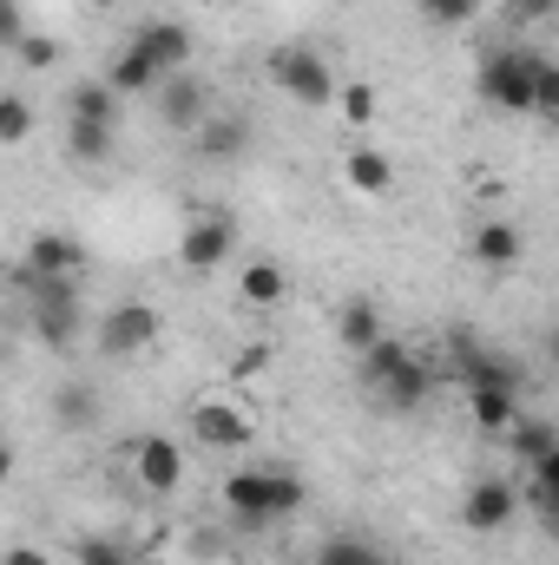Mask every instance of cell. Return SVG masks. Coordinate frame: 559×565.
Segmentation results:
<instances>
[{"mask_svg": "<svg viewBox=\"0 0 559 565\" xmlns=\"http://www.w3.org/2000/svg\"><path fill=\"white\" fill-rule=\"evenodd\" d=\"M106 79H113L126 99H139V93H158V79H165V73H158V60H151L145 46H126V53L113 60V73H106Z\"/></svg>", "mask_w": 559, "mask_h": 565, "instance_id": "obj_24", "label": "cell"}, {"mask_svg": "<svg viewBox=\"0 0 559 565\" xmlns=\"http://www.w3.org/2000/svg\"><path fill=\"white\" fill-rule=\"evenodd\" d=\"M527 507L540 513V526L559 540V447L547 460H534V480H527Z\"/></svg>", "mask_w": 559, "mask_h": 565, "instance_id": "obj_23", "label": "cell"}, {"mask_svg": "<svg viewBox=\"0 0 559 565\" xmlns=\"http://www.w3.org/2000/svg\"><path fill=\"white\" fill-rule=\"evenodd\" d=\"M93 422H99V395H93L86 382H60V388H53V427L86 434Z\"/></svg>", "mask_w": 559, "mask_h": 565, "instance_id": "obj_21", "label": "cell"}, {"mask_svg": "<svg viewBox=\"0 0 559 565\" xmlns=\"http://www.w3.org/2000/svg\"><path fill=\"white\" fill-rule=\"evenodd\" d=\"M113 145H119L113 126H99V119H66V158H73V164H106Z\"/></svg>", "mask_w": 559, "mask_h": 565, "instance_id": "obj_22", "label": "cell"}, {"mask_svg": "<svg viewBox=\"0 0 559 565\" xmlns=\"http://www.w3.org/2000/svg\"><path fill=\"white\" fill-rule=\"evenodd\" d=\"M467 415L481 434H514L520 427V395H500V388H467Z\"/></svg>", "mask_w": 559, "mask_h": 565, "instance_id": "obj_20", "label": "cell"}, {"mask_svg": "<svg viewBox=\"0 0 559 565\" xmlns=\"http://www.w3.org/2000/svg\"><path fill=\"white\" fill-rule=\"evenodd\" d=\"M336 106H342V119H349V126H376L382 93H376L369 79H342V99H336Z\"/></svg>", "mask_w": 559, "mask_h": 565, "instance_id": "obj_28", "label": "cell"}, {"mask_svg": "<svg viewBox=\"0 0 559 565\" xmlns=\"http://www.w3.org/2000/svg\"><path fill=\"white\" fill-rule=\"evenodd\" d=\"M514 513H520V487L514 480H474L467 487V500H461V520H467V533H507L514 526Z\"/></svg>", "mask_w": 559, "mask_h": 565, "instance_id": "obj_8", "label": "cell"}, {"mask_svg": "<svg viewBox=\"0 0 559 565\" xmlns=\"http://www.w3.org/2000/svg\"><path fill=\"white\" fill-rule=\"evenodd\" d=\"M540 60L547 53H527V46H494V53H481V73H474V86H481V99L487 106H500V113H534L540 119Z\"/></svg>", "mask_w": 559, "mask_h": 565, "instance_id": "obj_2", "label": "cell"}, {"mask_svg": "<svg viewBox=\"0 0 559 565\" xmlns=\"http://www.w3.org/2000/svg\"><path fill=\"white\" fill-rule=\"evenodd\" d=\"M86 7H99V13H106V7H119V0H86Z\"/></svg>", "mask_w": 559, "mask_h": 565, "instance_id": "obj_39", "label": "cell"}, {"mask_svg": "<svg viewBox=\"0 0 559 565\" xmlns=\"http://www.w3.org/2000/svg\"><path fill=\"white\" fill-rule=\"evenodd\" d=\"M547 355L559 362V329H547Z\"/></svg>", "mask_w": 559, "mask_h": 565, "instance_id": "obj_38", "label": "cell"}, {"mask_svg": "<svg viewBox=\"0 0 559 565\" xmlns=\"http://www.w3.org/2000/svg\"><path fill=\"white\" fill-rule=\"evenodd\" d=\"M27 132H33V106H27L20 93H7V99H0V145H20Z\"/></svg>", "mask_w": 559, "mask_h": 565, "instance_id": "obj_31", "label": "cell"}, {"mask_svg": "<svg viewBox=\"0 0 559 565\" xmlns=\"http://www.w3.org/2000/svg\"><path fill=\"white\" fill-rule=\"evenodd\" d=\"M231 244H238V217H231V211H204V217H191V224L178 231V270L211 277V270L231 257Z\"/></svg>", "mask_w": 559, "mask_h": 565, "instance_id": "obj_7", "label": "cell"}, {"mask_svg": "<svg viewBox=\"0 0 559 565\" xmlns=\"http://www.w3.org/2000/svg\"><path fill=\"white\" fill-rule=\"evenodd\" d=\"M20 270H27V277H40V282L80 277V270H86V244H80V237H66V231H40V237L27 244Z\"/></svg>", "mask_w": 559, "mask_h": 565, "instance_id": "obj_11", "label": "cell"}, {"mask_svg": "<svg viewBox=\"0 0 559 565\" xmlns=\"http://www.w3.org/2000/svg\"><path fill=\"white\" fill-rule=\"evenodd\" d=\"M224 513L244 526V533H264V526H277L289 513H303V500H309V487L289 473V467H238V473H224Z\"/></svg>", "mask_w": 559, "mask_h": 565, "instance_id": "obj_1", "label": "cell"}, {"mask_svg": "<svg viewBox=\"0 0 559 565\" xmlns=\"http://www.w3.org/2000/svg\"><path fill=\"white\" fill-rule=\"evenodd\" d=\"M119 86L113 79H80L73 93H66V119H99V126H119Z\"/></svg>", "mask_w": 559, "mask_h": 565, "instance_id": "obj_19", "label": "cell"}, {"mask_svg": "<svg viewBox=\"0 0 559 565\" xmlns=\"http://www.w3.org/2000/svg\"><path fill=\"white\" fill-rule=\"evenodd\" d=\"M158 335H165V316H158V302H113V309L99 316V355H113V362L145 355Z\"/></svg>", "mask_w": 559, "mask_h": 565, "instance_id": "obj_5", "label": "cell"}, {"mask_svg": "<svg viewBox=\"0 0 559 565\" xmlns=\"http://www.w3.org/2000/svg\"><path fill=\"white\" fill-rule=\"evenodd\" d=\"M257 369H271V349H251V355L238 362V375H257Z\"/></svg>", "mask_w": 559, "mask_h": 565, "instance_id": "obj_37", "label": "cell"}, {"mask_svg": "<svg viewBox=\"0 0 559 565\" xmlns=\"http://www.w3.org/2000/svg\"><path fill=\"white\" fill-rule=\"evenodd\" d=\"M540 119L559 126V60H540Z\"/></svg>", "mask_w": 559, "mask_h": 565, "instance_id": "obj_33", "label": "cell"}, {"mask_svg": "<svg viewBox=\"0 0 559 565\" xmlns=\"http://www.w3.org/2000/svg\"><path fill=\"white\" fill-rule=\"evenodd\" d=\"M559 13V0H507V20L514 26H527V20H553Z\"/></svg>", "mask_w": 559, "mask_h": 565, "instance_id": "obj_34", "label": "cell"}, {"mask_svg": "<svg viewBox=\"0 0 559 565\" xmlns=\"http://www.w3.org/2000/svg\"><path fill=\"white\" fill-rule=\"evenodd\" d=\"M133 480H139L145 493H178L184 487V447L165 440V434H145L139 447H133Z\"/></svg>", "mask_w": 559, "mask_h": 565, "instance_id": "obj_9", "label": "cell"}, {"mask_svg": "<svg viewBox=\"0 0 559 565\" xmlns=\"http://www.w3.org/2000/svg\"><path fill=\"white\" fill-rule=\"evenodd\" d=\"M0 40H7V46L27 40V13H20V0H0Z\"/></svg>", "mask_w": 559, "mask_h": 565, "instance_id": "obj_35", "label": "cell"}, {"mask_svg": "<svg viewBox=\"0 0 559 565\" xmlns=\"http://www.w3.org/2000/svg\"><path fill=\"white\" fill-rule=\"evenodd\" d=\"M356 362H362V388L376 395V388H382V382H395V369L409 362V342H395V335H382V342H376L369 355H356Z\"/></svg>", "mask_w": 559, "mask_h": 565, "instance_id": "obj_25", "label": "cell"}, {"mask_svg": "<svg viewBox=\"0 0 559 565\" xmlns=\"http://www.w3.org/2000/svg\"><path fill=\"white\" fill-rule=\"evenodd\" d=\"M60 60H66V46H60L53 33H27V40L13 46V66H20V73H46V66H60Z\"/></svg>", "mask_w": 559, "mask_h": 565, "instance_id": "obj_27", "label": "cell"}, {"mask_svg": "<svg viewBox=\"0 0 559 565\" xmlns=\"http://www.w3.org/2000/svg\"><path fill=\"white\" fill-rule=\"evenodd\" d=\"M316 565H382V553L369 540H356V533H336V540L316 546Z\"/></svg>", "mask_w": 559, "mask_h": 565, "instance_id": "obj_26", "label": "cell"}, {"mask_svg": "<svg viewBox=\"0 0 559 565\" xmlns=\"http://www.w3.org/2000/svg\"><path fill=\"white\" fill-rule=\"evenodd\" d=\"M382 335H389V329H382V309H376L369 296H349V302L336 309V342H342L349 355H369Z\"/></svg>", "mask_w": 559, "mask_h": 565, "instance_id": "obj_16", "label": "cell"}, {"mask_svg": "<svg viewBox=\"0 0 559 565\" xmlns=\"http://www.w3.org/2000/svg\"><path fill=\"white\" fill-rule=\"evenodd\" d=\"M151 106H158V126H165V132L198 139V126L211 119V86H204L198 73H165L158 93H151Z\"/></svg>", "mask_w": 559, "mask_h": 565, "instance_id": "obj_6", "label": "cell"}, {"mask_svg": "<svg viewBox=\"0 0 559 565\" xmlns=\"http://www.w3.org/2000/svg\"><path fill=\"white\" fill-rule=\"evenodd\" d=\"M342 178H349L356 198H389V191H395V158L376 151V145H356V151L342 158Z\"/></svg>", "mask_w": 559, "mask_h": 565, "instance_id": "obj_15", "label": "cell"}, {"mask_svg": "<svg viewBox=\"0 0 559 565\" xmlns=\"http://www.w3.org/2000/svg\"><path fill=\"white\" fill-rule=\"evenodd\" d=\"M428 395H434V375H428V362H421V355H409V362L395 369V382H382V388H376V402H382V408H395V415H415Z\"/></svg>", "mask_w": 559, "mask_h": 565, "instance_id": "obj_18", "label": "cell"}, {"mask_svg": "<svg viewBox=\"0 0 559 565\" xmlns=\"http://www.w3.org/2000/svg\"><path fill=\"white\" fill-rule=\"evenodd\" d=\"M447 355H454L461 388H500V395H520V388H527V369H520L514 355L487 349L474 329H454V335H447Z\"/></svg>", "mask_w": 559, "mask_h": 565, "instance_id": "obj_4", "label": "cell"}, {"mask_svg": "<svg viewBox=\"0 0 559 565\" xmlns=\"http://www.w3.org/2000/svg\"><path fill=\"white\" fill-rule=\"evenodd\" d=\"M415 7H421L428 26H467L481 13V0H415Z\"/></svg>", "mask_w": 559, "mask_h": 565, "instance_id": "obj_30", "label": "cell"}, {"mask_svg": "<svg viewBox=\"0 0 559 565\" xmlns=\"http://www.w3.org/2000/svg\"><path fill=\"white\" fill-rule=\"evenodd\" d=\"M133 46H145V53L158 60V73H184L191 53H198L191 26H178V20H145L139 33H133Z\"/></svg>", "mask_w": 559, "mask_h": 565, "instance_id": "obj_13", "label": "cell"}, {"mask_svg": "<svg viewBox=\"0 0 559 565\" xmlns=\"http://www.w3.org/2000/svg\"><path fill=\"white\" fill-rule=\"evenodd\" d=\"M73 553H80V565H133V553H126L119 540H106V533H86Z\"/></svg>", "mask_w": 559, "mask_h": 565, "instance_id": "obj_32", "label": "cell"}, {"mask_svg": "<svg viewBox=\"0 0 559 565\" xmlns=\"http://www.w3.org/2000/svg\"><path fill=\"white\" fill-rule=\"evenodd\" d=\"M251 119L244 113H211L204 126H198V158H211V164H231V158H244L251 151Z\"/></svg>", "mask_w": 559, "mask_h": 565, "instance_id": "obj_14", "label": "cell"}, {"mask_svg": "<svg viewBox=\"0 0 559 565\" xmlns=\"http://www.w3.org/2000/svg\"><path fill=\"white\" fill-rule=\"evenodd\" d=\"M7 565H53V559H46L40 546H13V553H7Z\"/></svg>", "mask_w": 559, "mask_h": 565, "instance_id": "obj_36", "label": "cell"}, {"mask_svg": "<svg viewBox=\"0 0 559 565\" xmlns=\"http://www.w3.org/2000/svg\"><path fill=\"white\" fill-rule=\"evenodd\" d=\"M467 257H474L481 270H514V264L527 257V231L507 224V217H487V224L467 231Z\"/></svg>", "mask_w": 559, "mask_h": 565, "instance_id": "obj_12", "label": "cell"}, {"mask_svg": "<svg viewBox=\"0 0 559 565\" xmlns=\"http://www.w3.org/2000/svg\"><path fill=\"white\" fill-rule=\"evenodd\" d=\"M191 440H204V447H218V454H238V447L257 440V427H251L244 408H231V402H198V408H191Z\"/></svg>", "mask_w": 559, "mask_h": 565, "instance_id": "obj_10", "label": "cell"}, {"mask_svg": "<svg viewBox=\"0 0 559 565\" xmlns=\"http://www.w3.org/2000/svg\"><path fill=\"white\" fill-rule=\"evenodd\" d=\"M553 447H559V427L553 422H527V415H520V427H514V454H520L527 467H534V460H547Z\"/></svg>", "mask_w": 559, "mask_h": 565, "instance_id": "obj_29", "label": "cell"}, {"mask_svg": "<svg viewBox=\"0 0 559 565\" xmlns=\"http://www.w3.org/2000/svg\"><path fill=\"white\" fill-rule=\"evenodd\" d=\"M238 296H244L251 309H277L283 296H289V270H283L277 257H251V264L238 270Z\"/></svg>", "mask_w": 559, "mask_h": 565, "instance_id": "obj_17", "label": "cell"}, {"mask_svg": "<svg viewBox=\"0 0 559 565\" xmlns=\"http://www.w3.org/2000/svg\"><path fill=\"white\" fill-rule=\"evenodd\" d=\"M271 79H277V93H289L309 113H323V106L342 99V79H336V66L316 46H283V53H271Z\"/></svg>", "mask_w": 559, "mask_h": 565, "instance_id": "obj_3", "label": "cell"}]
</instances>
